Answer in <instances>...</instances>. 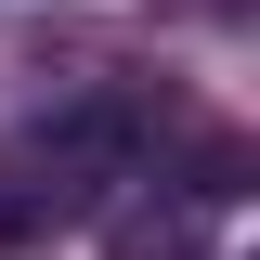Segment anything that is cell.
<instances>
[{"label":"cell","mask_w":260,"mask_h":260,"mask_svg":"<svg viewBox=\"0 0 260 260\" xmlns=\"http://www.w3.org/2000/svg\"><path fill=\"white\" fill-rule=\"evenodd\" d=\"M104 260H208V208L195 195H130L104 221Z\"/></svg>","instance_id":"6da1fadb"},{"label":"cell","mask_w":260,"mask_h":260,"mask_svg":"<svg viewBox=\"0 0 260 260\" xmlns=\"http://www.w3.org/2000/svg\"><path fill=\"white\" fill-rule=\"evenodd\" d=\"M52 221H65V195H52V182H39V169H26V156H0V260H26V247H39V234H52Z\"/></svg>","instance_id":"7a4b0ae2"}]
</instances>
